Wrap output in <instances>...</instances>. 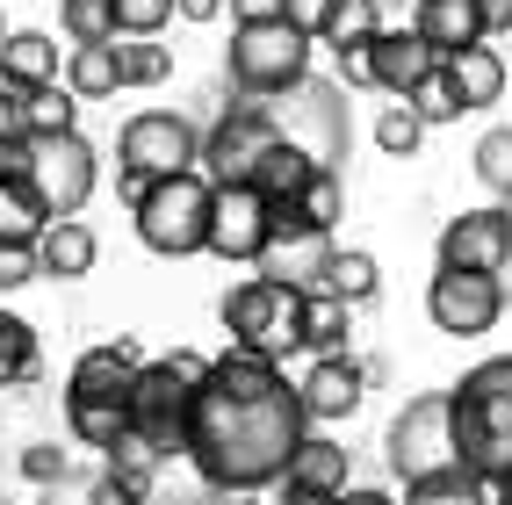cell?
Here are the masks:
<instances>
[{
    "mask_svg": "<svg viewBox=\"0 0 512 505\" xmlns=\"http://www.w3.org/2000/svg\"><path fill=\"white\" fill-rule=\"evenodd\" d=\"M311 433L296 383L282 376V361H267L253 347L210 354V376L195 390L188 412V455L224 498H260L282 484L289 455Z\"/></svg>",
    "mask_w": 512,
    "mask_h": 505,
    "instance_id": "cell-1",
    "label": "cell"
},
{
    "mask_svg": "<svg viewBox=\"0 0 512 505\" xmlns=\"http://www.w3.org/2000/svg\"><path fill=\"white\" fill-rule=\"evenodd\" d=\"M448 412H455L462 469L484 477L491 491H505L512 484V354L476 361L469 376L448 390Z\"/></svg>",
    "mask_w": 512,
    "mask_h": 505,
    "instance_id": "cell-2",
    "label": "cell"
},
{
    "mask_svg": "<svg viewBox=\"0 0 512 505\" xmlns=\"http://www.w3.org/2000/svg\"><path fill=\"white\" fill-rule=\"evenodd\" d=\"M138 340H101L73 361V376H65V426H73V441L80 448H101L109 455L123 433H130V390H138Z\"/></svg>",
    "mask_w": 512,
    "mask_h": 505,
    "instance_id": "cell-3",
    "label": "cell"
},
{
    "mask_svg": "<svg viewBox=\"0 0 512 505\" xmlns=\"http://www.w3.org/2000/svg\"><path fill=\"white\" fill-rule=\"evenodd\" d=\"M202 159V130L174 109H145L116 130V195L138 202L152 181H174V174H195Z\"/></svg>",
    "mask_w": 512,
    "mask_h": 505,
    "instance_id": "cell-4",
    "label": "cell"
},
{
    "mask_svg": "<svg viewBox=\"0 0 512 505\" xmlns=\"http://www.w3.org/2000/svg\"><path fill=\"white\" fill-rule=\"evenodd\" d=\"M210 376V354L174 347L138 368V390H130V433H145L152 448H188V412H195V390Z\"/></svg>",
    "mask_w": 512,
    "mask_h": 505,
    "instance_id": "cell-5",
    "label": "cell"
},
{
    "mask_svg": "<svg viewBox=\"0 0 512 505\" xmlns=\"http://www.w3.org/2000/svg\"><path fill=\"white\" fill-rule=\"evenodd\" d=\"M303 73H311V37L282 22H238L231 29V51H224V80L238 101H275L289 94Z\"/></svg>",
    "mask_w": 512,
    "mask_h": 505,
    "instance_id": "cell-6",
    "label": "cell"
},
{
    "mask_svg": "<svg viewBox=\"0 0 512 505\" xmlns=\"http://www.w3.org/2000/svg\"><path fill=\"white\" fill-rule=\"evenodd\" d=\"M210 202H217V188L202 181V174L152 181L138 202H130L145 253H159V260H195V253H210Z\"/></svg>",
    "mask_w": 512,
    "mask_h": 505,
    "instance_id": "cell-7",
    "label": "cell"
},
{
    "mask_svg": "<svg viewBox=\"0 0 512 505\" xmlns=\"http://www.w3.org/2000/svg\"><path fill=\"white\" fill-rule=\"evenodd\" d=\"M267 123H275V138L303 145L318 166H339L347 159V138H354V123H347V87L339 80H318V73H303L289 94L275 101H260Z\"/></svg>",
    "mask_w": 512,
    "mask_h": 505,
    "instance_id": "cell-8",
    "label": "cell"
},
{
    "mask_svg": "<svg viewBox=\"0 0 512 505\" xmlns=\"http://www.w3.org/2000/svg\"><path fill=\"white\" fill-rule=\"evenodd\" d=\"M383 448H390V477H397V484H419V477H440V469H462L448 390H419V397H404V412L390 419Z\"/></svg>",
    "mask_w": 512,
    "mask_h": 505,
    "instance_id": "cell-9",
    "label": "cell"
},
{
    "mask_svg": "<svg viewBox=\"0 0 512 505\" xmlns=\"http://www.w3.org/2000/svg\"><path fill=\"white\" fill-rule=\"evenodd\" d=\"M217 318H224V332H231V347H253V354H267V361H282V354H296L303 296L282 289V282L246 275V282H231V289H224Z\"/></svg>",
    "mask_w": 512,
    "mask_h": 505,
    "instance_id": "cell-10",
    "label": "cell"
},
{
    "mask_svg": "<svg viewBox=\"0 0 512 505\" xmlns=\"http://www.w3.org/2000/svg\"><path fill=\"white\" fill-rule=\"evenodd\" d=\"M29 188H37L44 217H80L94 188H101V152L80 130H58V138H29Z\"/></svg>",
    "mask_w": 512,
    "mask_h": 505,
    "instance_id": "cell-11",
    "label": "cell"
},
{
    "mask_svg": "<svg viewBox=\"0 0 512 505\" xmlns=\"http://www.w3.org/2000/svg\"><path fill=\"white\" fill-rule=\"evenodd\" d=\"M275 152V123H267L260 101H231V109L202 130V159H195V174L210 181V188H246L260 174V159Z\"/></svg>",
    "mask_w": 512,
    "mask_h": 505,
    "instance_id": "cell-12",
    "label": "cell"
},
{
    "mask_svg": "<svg viewBox=\"0 0 512 505\" xmlns=\"http://www.w3.org/2000/svg\"><path fill=\"white\" fill-rule=\"evenodd\" d=\"M332 253H339V246H332V231L296 224V217H282V210H275V239L260 246L253 275H260V282H282V289H296V296H311V289H325Z\"/></svg>",
    "mask_w": 512,
    "mask_h": 505,
    "instance_id": "cell-13",
    "label": "cell"
},
{
    "mask_svg": "<svg viewBox=\"0 0 512 505\" xmlns=\"http://www.w3.org/2000/svg\"><path fill=\"white\" fill-rule=\"evenodd\" d=\"M426 318L440 332H455V340H476V332H491L505 318V289L498 275H462V267H440L426 282Z\"/></svg>",
    "mask_w": 512,
    "mask_h": 505,
    "instance_id": "cell-14",
    "label": "cell"
},
{
    "mask_svg": "<svg viewBox=\"0 0 512 505\" xmlns=\"http://www.w3.org/2000/svg\"><path fill=\"white\" fill-rule=\"evenodd\" d=\"M440 267H462V275H498L512 260V210L491 202V210H462L440 224Z\"/></svg>",
    "mask_w": 512,
    "mask_h": 505,
    "instance_id": "cell-15",
    "label": "cell"
},
{
    "mask_svg": "<svg viewBox=\"0 0 512 505\" xmlns=\"http://www.w3.org/2000/svg\"><path fill=\"white\" fill-rule=\"evenodd\" d=\"M267 239H275V202H267L253 181L246 188H217V202H210V253L253 267Z\"/></svg>",
    "mask_w": 512,
    "mask_h": 505,
    "instance_id": "cell-16",
    "label": "cell"
},
{
    "mask_svg": "<svg viewBox=\"0 0 512 505\" xmlns=\"http://www.w3.org/2000/svg\"><path fill=\"white\" fill-rule=\"evenodd\" d=\"M361 390H368V361L354 354H332V361H311V376L296 383L303 412H311V426H339L361 412Z\"/></svg>",
    "mask_w": 512,
    "mask_h": 505,
    "instance_id": "cell-17",
    "label": "cell"
},
{
    "mask_svg": "<svg viewBox=\"0 0 512 505\" xmlns=\"http://www.w3.org/2000/svg\"><path fill=\"white\" fill-rule=\"evenodd\" d=\"M426 73H440V51L419 37V29H375V37H368V80L383 94L404 101Z\"/></svg>",
    "mask_w": 512,
    "mask_h": 505,
    "instance_id": "cell-18",
    "label": "cell"
},
{
    "mask_svg": "<svg viewBox=\"0 0 512 505\" xmlns=\"http://www.w3.org/2000/svg\"><path fill=\"white\" fill-rule=\"evenodd\" d=\"M347 477H354V448H347V441H332L325 426H311V433H303V448L289 455V469H282V484H275V491L339 498V491H347Z\"/></svg>",
    "mask_w": 512,
    "mask_h": 505,
    "instance_id": "cell-19",
    "label": "cell"
},
{
    "mask_svg": "<svg viewBox=\"0 0 512 505\" xmlns=\"http://www.w3.org/2000/svg\"><path fill=\"white\" fill-rule=\"evenodd\" d=\"M412 29L440 51V65H448L455 51H469V44H484V37H491L476 0H412Z\"/></svg>",
    "mask_w": 512,
    "mask_h": 505,
    "instance_id": "cell-20",
    "label": "cell"
},
{
    "mask_svg": "<svg viewBox=\"0 0 512 505\" xmlns=\"http://www.w3.org/2000/svg\"><path fill=\"white\" fill-rule=\"evenodd\" d=\"M138 505H224V491L195 469L188 448H174V455H159L152 477L138 484Z\"/></svg>",
    "mask_w": 512,
    "mask_h": 505,
    "instance_id": "cell-21",
    "label": "cell"
},
{
    "mask_svg": "<svg viewBox=\"0 0 512 505\" xmlns=\"http://www.w3.org/2000/svg\"><path fill=\"white\" fill-rule=\"evenodd\" d=\"M347 340H354V303H339L332 289H311L296 318V347L311 361H332V354H347Z\"/></svg>",
    "mask_w": 512,
    "mask_h": 505,
    "instance_id": "cell-22",
    "label": "cell"
},
{
    "mask_svg": "<svg viewBox=\"0 0 512 505\" xmlns=\"http://www.w3.org/2000/svg\"><path fill=\"white\" fill-rule=\"evenodd\" d=\"M94 231L80 224V217H51L44 231H37V275H58V282H80V275H94Z\"/></svg>",
    "mask_w": 512,
    "mask_h": 505,
    "instance_id": "cell-23",
    "label": "cell"
},
{
    "mask_svg": "<svg viewBox=\"0 0 512 505\" xmlns=\"http://www.w3.org/2000/svg\"><path fill=\"white\" fill-rule=\"evenodd\" d=\"M65 73V65H58V44L44 37V29H8V37H0V80H8V87H51Z\"/></svg>",
    "mask_w": 512,
    "mask_h": 505,
    "instance_id": "cell-24",
    "label": "cell"
},
{
    "mask_svg": "<svg viewBox=\"0 0 512 505\" xmlns=\"http://www.w3.org/2000/svg\"><path fill=\"white\" fill-rule=\"evenodd\" d=\"M448 80L462 94V109H491V101H505V58L491 44H469L448 58Z\"/></svg>",
    "mask_w": 512,
    "mask_h": 505,
    "instance_id": "cell-25",
    "label": "cell"
},
{
    "mask_svg": "<svg viewBox=\"0 0 512 505\" xmlns=\"http://www.w3.org/2000/svg\"><path fill=\"white\" fill-rule=\"evenodd\" d=\"M311 174H318V159L303 152V145H289V138H275V152L260 159L253 188H260V195H267V202H275V210H282V202H296L303 188H311Z\"/></svg>",
    "mask_w": 512,
    "mask_h": 505,
    "instance_id": "cell-26",
    "label": "cell"
},
{
    "mask_svg": "<svg viewBox=\"0 0 512 505\" xmlns=\"http://www.w3.org/2000/svg\"><path fill=\"white\" fill-rule=\"evenodd\" d=\"M44 376V347H37V325L0 311V390H22Z\"/></svg>",
    "mask_w": 512,
    "mask_h": 505,
    "instance_id": "cell-27",
    "label": "cell"
},
{
    "mask_svg": "<svg viewBox=\"0 0 512 505\" xmlns=\"http://www.w3.org/2000/svg\"><path fill=\"white\" fill-rule=\"evenodd\" d=\"M58 80L73 87L80 101L116 94V87H123V73H116V44H73V51H65V73H58Z\"/></svg>",
    "mask_w": 512,
    "mask_h": 505,
    "instance_id": "cell-28",
    "label": "cell"
},
{
    "mask_svg": "<svg viewBox=\"0 0 512 505\" xmlns=\"http://www.w3.org/2000/svg\"><path fill=\"white\" fill-rule=\"evenodd\" d=\"M397 505H498V491H491L484 477H469V469H440V477L404 484Z\"/></svg>",
    "mask_w": 512,
    "mask_h": 505,
    "instance_id": "cell-29",
    "label": "cell"
},
{
    "mask_svg": "<svg viewBox=\"0 0 512 505\" xmlns=\"http://www.w3.org/2000/svg\"><path fill=\"white\" fill-rule=\"evenodd\" d=\"M282 217H296V224H318V231H332L339 217H347V181H339V166H318V174H311V188H303L296 202H282Z\"/></svg>",
    "mask_w": 512,
    "mask_h": 505,
    "instance_id": "cell-30",
    "label": "cell"
},
{
    "mask_svg": "<svg viewBox=\"0 0 512 505\" xmlns=\"http://www.w3.org/2000/svg\"><path fill=\"white\" fill-rule=\"evenodd\" d=\"M325 289L361 311V303H375V289H383V267H375V253H361V246H339L332 267H325Z\"/></svg>",
    "mask_w": 512,
    "mask_h": 505,
    "instance_id": "cell-31",
    "label": "cell"
},
{
    "mask_svg": "<svg viewBox=\"0 0 512 505\" xmlns=\"http://www.w3.org/2000/svg\"><path fill=\"white\" fill-rule=\"evenodd\" d=\"M44 202L29 181H0V246H37V231H44Z\"/></svg>",
    "mask_w": 512,
    "mask_h": 505,
    "instance_id": "cell-32",
    "label": "cell"
},
{
    "mask_svg": "<svg viewBox=\"0 0 512 505\" xmlns=\"http://www.w3.org/2000/svg\"><path fill=\"white\" fill-rule=\"evenodd\" d=\"M22 116H29V138H58V130H73V116H80V94L65 87V80H51V87H29Z\"/></svg>",
    "mask_w": 512,
    "mask_h": 505,
    "instance_id": "cell-33",
    "label": "cell"
},
{
    "mask_svg": "<svg viewBox=\"0 0 512 505\" xmlns=\"http://www.w3.org/2000/svg\"><path fill=\"white\" fill-rule=\"evenodd\" d=\"M58 29L73 44H116V0H58Z\"/></svg>",
    "mask_w": 512,
    "mask_h": 505,
    "instance_id": "cell-34",
    "label": "cell"
},
{
    "mask_svg": "<svg viewBox=\"0 0 512 505\" xmlns=\"http://www.w3.org/2000/svg\"><path fill=\"white\" fill-rule=\"evenodd\" d=\"M116 73H123V87H159L174 73V51L152 37H130V44H116Z\"/></svg>",
    "mask_w": 512,
    "mask_h": 505,
    "instance_id": "cell-35",
    "label": "cell"
},
{
    "mask_svg": "<svg viewBox=\"0 0 512 505\" xmlns=\"http://www.w3.org/2000/svg\"><path fill=\"white\" fill-rule=\"evenodd\" d=\"M375 145H383V159H412L426 145V123H419L412 101H390V109L375 116Z\"/></svg>",
    "mask_w": 512,
    "mask_h": 505,
    "instance_id": "cell-36",
    "label": "cell"
},
{
    "mask_svg": "<svg viewBox=\"0 0 512 505\" xmlns=\"http://www.w3.org/2000/svg\"><path fill=\"white\" fill-rule=\"evenodd\" d=\"M476 181H484L498 202H512V123H498V130L476 138Z\"/></svg>",
    "mask_w": 512,
    "mask_h": 505,
    "instance_id": "cell-37",
    "label": "cell"
},
{
    "mask_svg": "<svg viewBox=\"0 0 512 505\" xmlns=\"http://www.w3.org/2000/svg\"><path fill=\"white\" fill-rule=\"evenodd\" d=\"M404 101L419 109V123H426V130H433V123H462V116H469V109H462V94H455V80H448V65H440V73H426Z\"/></svg>",
    "mask_w": 512,
    "mask_h": 505,
    "instance_id": "cell-38",
    "label": "cell"
},
{
    "mask_svg": "<svg viewBox=\"0 0 512 505\" xmlns=\"http://www.w3.org/2000/svg\"><path fill=\"white\" fill-rule=\"evenodd\" d=\"M375 29H383V8H375V0H339V8H332V29H325V44H332V51H361Z\"/></svg>",
    "mask_w": 512,
    "mask_h": 505,
    "instance_id": "cell-39",
    "label": "cell"
},
{
    "mask_svg": "<svg viewBox=\"0 0 512 505\" xmlns=\"http://www.w3.org/2000/svg\"><path fill=\"white\" fill-rule=\"evenodd\" d=\"M174 22V0H116V37H159Z\"/></svg>",
    "mask_w": 512,
    "mask_h": 505,
    "instance_id": "cell-40",
    "label": "cell"
},
{
    "mask_svg": "<svg viewBox=\"0 0 512 505\" xmlns=\"http://www.w3.org/2000/svg\"><path fill=\"white\" fill-rule=\"evenodd\" d=\"M22 477H29V484H44V491H51V484H65V448H58V441L22 448Z\"/></svg>",
    "mask_w": 512,
    "mask_h": 505,
    "instance_id": "cell-41",
    "label": "cell"
},
{
    "mask_svg": "<svg viewBox=\"0 0 512 505\" xmlns=\"http://www.w3.org/2000/svg\"><path fill=\"white\" fill-rule=\"evenodd\" d=\"M37 282V246H0V296Z\"/></svg>",
    "mask_w": 512,
    "mask_h": 505,
    "instance_id": "cell-42",
    "label": "cell"
},
{
    "mask_svg": "<svg viewBox=\"0 0 512 505\" xmlns=\"http://www.w3.org/2000/svg\"><path fill=\"white\" fill-rule=\"evenodd\" d=\"M332 8H339V0H289V29H303L311 44H325V29H332Z\"/></svg>",
    "mask_w": 512,
    "mask_h": 505,
    "instance_id": "cell-43",
    "label": "cell"
},
{
    "mask_svg": "<svg viewBox=\"0 0 512 505\" xmlns=\"http://www.w3.org/2000/svg\"><path fill=\"white\" fill-rule=\"evenodd\" d=\"M22 87H8V80H0V145H22L29 138V116H22Z\"/></svg>",
    "mask_w": 512,
    "mask_h": 505,
    "instance_id": "cell-44",
    "label": "cell"
},
{
    "mask_svg": "<svg viewBox=\"0 0 512 505\" xmlns=\"http://www.w3.org/2000/svg\"><path fill=\"white\" fill-rule=\"evenodd\" d=\"M289 15V0H231V29L238 22H282Z\"/></svg>",
    "mask_w": 512,
    "mask_h": 505,
    "instance_id": "cell-45",
    "label": "cell"
},
{
    "mask_svg": "<svg viewBox=\"0 0 512 505\" xmlns=\"http://www.w3.org/2000/svg\"><path fill=\"white\" fill-rule=\"evenodd\" d=\"M94 505H138V491H130L123 477H116V469H101V477H94V491H87Z\"/></svg>",
    "mask_w": 512,
    "mask_h": 505,
    "instance_id": "cell-46",
    "label": "cell"
},
{
    "mask_svg": "<svg viewBox=\"0 0 512 505\" xmlns=\"http://www.w3.org/2000/svg\"><path fill=\"white\" fill-rule=\"evenodd\" d=\"M339 87H375L368 80V44L361 51H339Z\"/></svg>",
    "mask_w": 512,
    "mask_h": 505,
    "instance_id": "cell-47",
    "label": "cell"
},
{
    "mask_svg": "<svg viewBox=\"0 0 512 505\" xmlns=\"http://www.w3.org/2000/svg\"><path fill=\"white\" fill-rule=\"evenodd\" d=\"M0 181H29V138L22 145H0Z\"/></svg>",
    "mask_w": 512,
    "mask_h": 505,
    "instance_id": "cell-48",
    "label": "cell"
},
{
    "mask_svg": "<svg viewBox=\"0 0 512 505\" xmlns=\"http://www.w3.org/2000/svg\"><path fill=\"white\" fill-rule=\"evenodd\" d=\"M174 15H181V22H217L224 0H174Z\"/></svg>",
    "mask_w": 512,
    "mask_h": 505,
    "instance_id": "cell-49",
    "label": "cell"
},
{
    "mask_svg": "<svg viewBox=\"0 0 512 505\" xmlns=\"http://www.w3.org/2000/svg\"><path fill=\"white\" fill-rule=\"evenodd\" d=\"M332 505H397V498H390V491H368V484H347Z\"/></svg>",
    "mask_w": 512,
    "mask_h": 505,
    "instance_id": "cell-50",
    "label": "cell"
},
{
    "mask_svg": "<svg viewBox=\"0 0 512 505\" xmlns=\"http://www.w3.org/2000/svg\"><path fill=\"white\" fill-rule=\"evenodd\" d=\"M476 8H484V29L498 37V29H512V0H476Z\"/></svg>",
    "mask_w": 512,
    "mask_h": 505,
    "instance_id": "cell-51",
    "label": "cell"
},
{
    "mask_svg": "<svg viewBox=\"0 0 512 505\" xmlns=\"http://www.w3.org/2000/svg\"><path fill=\"white\" fill-rule=\"evenodd\" d=\"M282 505H332V498H311V491H282Z\"/></svg>",
    "mask_w": 512,
    "mask_h": 505,
    "instance_id": "cell-52",
    "label": "cell"
},
{
    "mask_svg": "<svg viewBox=\"0 0 512 505\" xmlns=\"http://www.w3.org/2000/svg\"><path fill=\"white\" fill-rule=\"evenodd\" d=\"M498 289H505V303H512V260H505V267H498Z\"/></svg>",
    "mask_w": 512,
    "mask_h": 505,
    "instance_id": "cell-53",
    "label": "cell"
},
{
    "mask_svg": "<svg viewBox=\"0 0 512 505\" xmlns=\"http://www.w3.org/2000/svg\"><path fill=\"white\" fill-rule=\"evenodd\" d=\"M498 505H512V484H505V491H498Z\"/></svg>",
    "mask_w": 512,
    "mask_h": 505,
    "instance_id": "cell-54",
    "label": "cell"
},
{
    "mask_svg": "<svg viewBox=\"0 0 512 505\" xmlns=\"http://www.w3.org/2000/svg\"><path fill=\"white\" fill-rule=\"evenodd\" d=\"M37 505H58V498H37Z\"/></svg>",
    "mask_w": 512,
    "mask_h": 505,
    "instance_id": "cell-55",
    "label": "cell"
},
{
    "mask_svg": "<svg viewBox=\"0 0 512 505\" xmlns=\"http://www.w3.org/2000/svg\"><path fill=\"white\" fill-rule=\"evenodd\" d=\"M0 37H8V22H0Z\"/></svg>",
    "mask_w": 512,
    "mask_h": 505,
    "instance_id": "cell-56",
    "label": "cell"
},
{
    "mask_svg": "<svg viewBox=\"0 0 512 505\" xmlns=\"http://www.w3.org/2000/svg\"><path fill=\"white\" fill-rule=\"evenodd\" d=\"M505 210H512V202H505Z\"/></svg>",
    "mask_w": 512,
    "mask_h": 505,
    "instance_id": "cell-57",
    "label": "cell"
}]
</instances>
